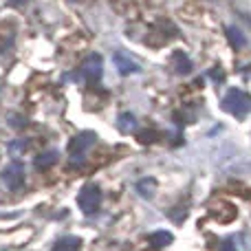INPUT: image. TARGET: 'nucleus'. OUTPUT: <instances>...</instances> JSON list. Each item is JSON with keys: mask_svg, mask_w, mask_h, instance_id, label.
I'll list each match as a JSON object with an SVG mask.
<instances>
[{"mask_svg": "<svg viewBox=\"0 0 251 251\" xmlns=\"http://www.w3.org/2000/svg\"><path fill=\"white\" fill-rule=\"evenodd\" d=\"M221 108L225 113L234 115L236 119H243L251 113V97L240 91V88H229L227 95L221 100Z\"/></svg>", "mask_w": 251, "mask_h": 251, "instance_id": "1", "label": "nucleus"}, {"mask_svg": "<svg viewBox=\"0 0 251 251\" xmlns=\"http://www.w3.org/2000/svg\"><path fill=\"white\" fill-rule=\"evenodd\" d=\"M95 141H97V134L93 132V130H84V132L75 134V137L71 139L69 156H71V165H73V168H77V165L82 163L86 152H88V148H91Z\"/></svg>", "mask_w": 251, "mask_h": 251, "instance_id": "2", "label": "nucleus"}, {"mask_svg": "<svg viewBox=\"0 0 251 251\" xmlns=\"http://www.w3.org/2000/svg\"><path fill=\"white\" fill-rule=\"evenodd\" d=\"M101 205V190L100 185H95V183H88V185H84L82 190H79L77 194V207L82 209L84 214H95L97 209H100Z\"/></svg>", "mask_w": 251, "mask_h": 251, "instance_id": "3", "label": "nucleus"}, {"mask_svg": "<svg viewBox=\"0 0 251 251\" xmlns=\"http://www.w3.org/2000/svg\"><path fill=\"white\" fill-rule=\"evenodd\" d=\"M0 176H2V181L7 183L9 190H18V187H22V183H25V165L13 161V163H9L7 168L2 170Z\"/></svg>", "mask_w": 251, "mask_h": 251, "instance_id": "4", "label": "nucleus"}, {"mask_svg": "<svg viewBox=\"0 0 251 251\" xmlns=\"http://www.w3.org/2000/svg\"><path fill=\"white\" fill-rule=\"evenodd\" d=\"M101 71H104V60H101L100 53H91L82 62V75L86 79H91V82H97L101 77Z\"/></svg>", "mask_w": 251, "mask_h": 251, "instance_id": "5", "label": "nucleus"}, {"mask_svg": "<svg viewBox=\"0 0 251 251\" xmlns=\"http://www.w3.org/2000/svg\"><path fill=\"white\" fill-rule=\"evenodd\" d=\"M113 62H115V69L119 71L122 75H130V73H139L141 71V66L137 64V62H132L128 55H124V53H115V57H113Z\"/></svg>", "mask_w": 251, "mask_h": 251, "instance_id": "6", "label": "nucleus"}, {"mask_svg": "<svg viewBox=\"0 0 251 251\" xmlns=\"http://www.w3.org/2000/svg\"><path fill=\"white\" fill-rule=\"evenodd\" d=\"M51 251H82V238L77 236H64L53 245Z\"/></svg>", "mask_w": 251, "mask_h": 251, "instance_id": "7", "label": "nucleus"}, {"mask_svg": "<svg viewBox=\"0 0 251 251\" xmlns=\"http://www.w3.org/2000/svg\"><path fill=\"white\" fill-rule=\"evenodd\" d=\"M57 161H60V152H55V150H47V152H42V154L35 156L33 165H35L38 170H47V168H51V165H55Z\"/></svg>", "mask_w": 251, "mask_h": 251, "instance_id": "8", "label": "nucleus"}, {"mask_svg": "<svg viewBox=\"0 0 251 251\" xmlns=\"http://www.w3.org/2000/svg\"><path fill=\"white\" fill-rule=\"evenodd\" d=\"M172 66H174V71H176L178 75L192 73V62H190V57H187L185 53H181V51H176V53L172 55Z\"/></svg>", "mask_w": 251, "mask_h": 251, "instance_id": "9", "label": "nucleus"}, {"mask_svg": "<svg viewBox=\"0 0 251 251\" xmlns=\"http://www.w3.org/2000/svg\"><path fill=\"white\" fill-rule=\"evenodd\" d=\"M148 240H150V245H152V247H156V249H163V247H168V245H172L174 236L170 234V231H165V229H159V231H154V234H150V236H148Z\"/></svg>", "mask_w": 251, "mask_h": 251, "instance_id": "10", "label": "nucleus"}, {"mask_svg": "<svg viewBox=\"0 0 251 251\" xmlns=\"http://www.w3.org/2000/svg\"><path fill=\"white\" fill-rule=\"evenodd\" d=\"M225 35H227V40H229V44L234 49H243L245 44H247V38H245V33L238 29V26H227Z\"/></svg>", "mask_w": 251, "mask_h": 251, "instance_id": "11", "label": "nucleus"}, {"mask_svg": "<svg viewBox=\"0 0 251 251\" xmlns=\"http://www.w3.org/2000/svg\"><path fill=\"white\" fill-rule=\"evenodd\" d=\"M134 190H137L143 199H152V194H154V190H156V181L152 176H146L134 185Z\"/></svg>", "mask_w": 251, "mask_h": 251, "instance_id": "12", "label": "nucleus"}, {"mask_svg": "<svg viewBox=\"0 0 251 251\" xmlns=\"http://www.w3.org/2000/svg\"><path fill=\"white\" fill-rule=\"evenodd\" d=\"M117 128L122 130V132H126V134L134 132V128H137V117H134L132 113L119 115V117H117Z\"/></svg>", "mask_w": 251, "mask_h": 251, "instance_id": "13", "label": "nucleus"}, {"mask_svg": "<svg viewBox=\"0 0 251 251\" xmlns=\"http://www.w3.org/2000/svg\"><path fill=\"white\" fill-rule=\"evenodd\" d=\"M161 134L156 132V130H141V132H137V141L139 143H154L159 141Z\"/></svg>", "mask_w": 251, "mask_h": 251, "instance_id": "14", "label": "nucleus"}, {"mask_svg": "<svg viewBox=\"0 0 251 251\" xmlns=\"http://www.w3.org/2000/svg\"><path fill=\"white\" fill-rule=\"evenodd\" d=\"M209 75L214 77V82H223V79H225V71H221V66H214V69L209 71Z\"/></svg>", "mask_w": 251, "mask_h": 251, "instance_id": "15", "label": "nucleus"}, {"mask_svg": "<svg viewBox=\"0 0 251 251\" xmlns=\"http://www.w3.org/2000/svg\"><path fill=\"white\" fill-rule=\"evenodd\" d=\"M221 251H238V249H236V245L231 243V240H225V243L221 245Z\"/></svg>", "mask_w": 251, "mask_h": 251, "instance_id": "16", "label": "nucleus"}, {"mask_svg": "<svg viewBox=\"0 0 251 251\" xmlns=\"http://www.w3.org/2000/svg\"><path fill=\"white\" fill-rule=\"evenodd\" d=\"M25 2H29V0H11V4H25Z\"/></svg>", "mask_w": 251, "mask_h": 251, "instance_id": "17", "label": "nucleus"}]
</instances>
